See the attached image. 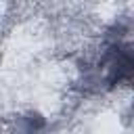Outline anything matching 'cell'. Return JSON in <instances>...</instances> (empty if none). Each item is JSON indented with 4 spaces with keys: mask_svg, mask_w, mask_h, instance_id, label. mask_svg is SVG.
Wrapping results in <instances>:
<instances>
[{
    "mask_svg": "<svg viewBox=\"0 0 134 134\" xmlns=\"http://www.w3.org/2000/svg\"><path fill=\"white\" fill-rule=\"evenodd\" d=\"M105 80L109 84L134 80V44L119 46L105 59Z\"/></svg>",
    "mask_w": 134,
    "mask_h": 134,
    "instance_id": "6da1fadb",
    "label": "cell"
}]
</instances>
